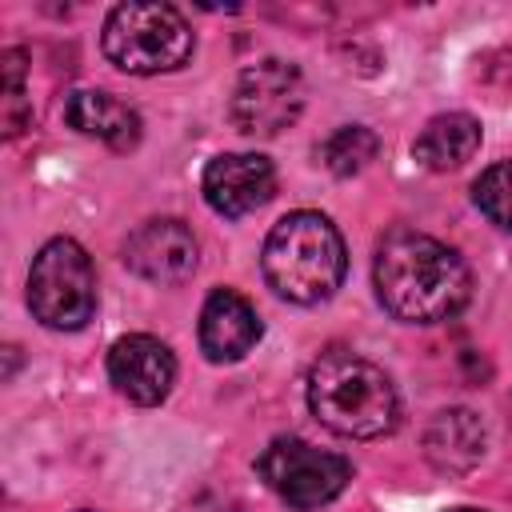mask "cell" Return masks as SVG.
<instances>
[{
  "mask_svg": "<svg viewBox=\"0 0 512 512\" xmlns=\"http://www.w3.org/2000/svg\"><path fill=\"white\" fill-rule=\"evenodd\" d=\"M372 276L380 304L408 324L452 320L472 296V272L460 252L412 228H396L380 240Z\"/></svg>",
  "mask_w": 512,
  "mask_h": 512,
  "instance_id": "obj_1",
  "label": "cell"
},
{
  "mask_svg": "<svg viewBox=\"0 0 512 512\" xmlns=\"http://www.w3.org/2000/svg\"><path fill=\"white\" fill-rule=\"evenodd\" d=\"M308 408L328 432L348 440H376L392 432L400 416V400L384 368L348 348H328L312 364Z\"/></svg>",
  "mask_w": 512,
  "mask_h": 512,
  "instance_id": "obj_2",
  "label": "cell"
},
{
  "mask_svg": "<svg viewBox=\"0 0 512 512\" xmlns=\"http://www.w3.org/2000/svg\"><path fill=\"white\" fill-rule=\"evenodd\" d=\"M260 264L276 296L292 304H320L340 288L348 252H344V236L328 216L292 212L268 232Z\"/></svg>",
  "mask_w": 512,
  "mask_h": 512,
  "instance_id": "obj_3",
  "label": "cell"
},
{
  "mask_svg": "<svg viewBox=\"0 0 512 512\" xmlns=\"http://www.w3.org/2000/svg\"><path fill=\"white\" fill-rule=\"evenodd\" d=\"M104 56L132 76L172 72L192 56V28L172 4H116L104 20Z\"/></svg>",
  "mask_w": 512,
  "mask_h": 512,
  "instance_id": "obj_4",
  "label": "cell"
},
{
  "mask_svg": "<svg viewBox=\"0 0 512 512\" xmlns=\"http://www.w3.org/2000/svg\"><path fill=\"white\" fill-rule=\"evenodd\" d=\"M28 308L40 324L60 328V332L84 328L92 320L96 268L76 240L56 236L36 252L32 272H28Z\"/></svg>",
  "mask_w": 512,
  "mask_h": 512,
  "instance_id": "obj_5",
  "label": "cell"
},
{
  "mask_svg": "<svg viewBox=\"0 0 512 512\" xmlns=\"http://www.w3.org/2000/svg\"><path fill=\"white\" fill-rule=\"evenodd\" d=\"M256 472L284 504H292L300 512L336 500L352 480V464L344 456L324 452L300 436H276L256 456Z\"/></svg>",
  "mask_w": 512,
  "mask_h": 512,
  "instance_id": "obj_6",
  "label": "cell"
},
{
  "mask_svg": "<svg viewBox=\"0 0 512 512\" xmlns=\"http://www.w3.org/2000/svg\"><path fill=\"white\" fill-rule=\"evenodd\" d=\"M300 108H304V80L288 60L276 56L248 64L228 100V116L244 136H276L288 124H296Z\"/></svg>",
  "mask_w": 512,
  "mask_h": 512,
  "instance_id": "obj_7",
  "label": "cell"
},
{
  "mask_svg": "<svg viewBox=\"0 0 512 512\" xmlns=\"http://www.w3.org/2000/svg\"><path fill=\"white\" fill-rule=\"evenodd\" d=\"M272 192H276V168L256 152H224L204 168V200L220 216H232V220L248 216L264 208Z\"/></svg>",
  "mask_w": 512,
  "mask_h": 512,
  "instance_id": "obj_8",
  "label": "cell"
},
{
  "mask_svg": "<svg viewBox=\"0 0 512 512\" xmlns=\"http://www.w3.org/2000/svg\"><path fill=\"white\" fill-rule=\"evenodd\" d=\"M108 380L132 404H160L172 392L176 360H172L168 344H160L156 336L132 332L108 348Z\"/></svg>",
  "mask_w": 512,
  "mask_h": 512,
  "instance_id": "obj_9",
  "label": "cell"
},
{
  "mask_svg": "<svg viewBox=\"0 0 512 512\" xmlns=\"http://www.w3.org/2000/svg\"><path fill=\"white\" fill-rule=\"evenodd\" d=\"M124 264L152 284H180L196 272V236L180 220H148L128 236Z\"/></svg>",
  "mask_w": 512,
  "mask_h": 512,
  "instance_id": "obj_10",
  "label": "cell"
},
{
  "mask_svg": "<svg viewBox=\"0 0 512 512\" xmlns=\"http://www.w3.org/2000/svg\"><path fill=\"white\" fill-rule=\"evenodd\" d=\"M260 340V316L256 308L232 292V288H220L208 296L204 312H200V348L208 360L216 364H232L240 356H248Z\"/></svg>",
  "mask_w": 512,
  "mask_h": 512,
  "instance_id": "obj_11",
  "label": "cell"
},
{
  "mask_svg": "<svg viewBox=\"0 0 512 512\" xmlns=\"http://www.w3.org/2000/svg\"><path fill=\"white\" fill-rule=\"evenodd\" d=\"M64 120L80 132V136H96L116 152H128L140 144V112L124 100H116L112 92L100 88H80L64 100Z\"/></svg>",
  "mask_w": 512,
  "mask_h": 512,
  "instance_id": "obj_12",
  "label": "cell"
},
{
  "mask_svg": "<svg viewBox=\"0 0 512 512\" xmlns=\"http://www.w3.org/2000/svg\"><path fill=\"white\" fill-rule=\"evenodd\" d=\"M424 456L440 472H468L484 456V424L468 408H444L424 428Z\"/></svg>",
  "mask_w": 512,
  "mask_h": 512,
  "instance_id": "obj_13",
  "label": "cell"
},
{
  "mask_svg": "<svg viewBox=\"0 0 512 512\" xmlns=\"http://www.w3.org/2000/svg\"><path fill=\"white\" fill-rule=\"evenodd\" d=\"M480 148V124L468 112H440L424 124V132L416 136L412 152L424 168L432 172H448L460 168L464 160H472Z\"/></svg>",
  "mask_w": 512,
  "mask_h": 512,
  "instance_id": "obj_14",
  "label": "cell"
},
{
  "mask_svg": "<svg viewBox=\"0 0 512 512\" xmlns=\"http://www.w3.org/2000/svg\"><path fill=\"white\" fill-rule=\"evenodd\" d=\"M376 148H380V140H376L372 128H364V124H344V128H336V132L320 144V164H324L328 172H336V176H356V172H364V168L376 160Z\"/></svg>",
  "mask_w": 512,
  "mask_h": 512,
  "instance_id": "obj_15",
  "label": "cell"
},
{
  "mask_svg": "<svg viewBox=\"0 0 512 512\" xmlns=\"http://www.w3.org/2000/svg\"><path fill=\"white\" fill-rule=\"evenodd\" d=\"M472 200L476 208L504 232H512V160L492 164L480 172V180L472 184Z\"/></svg>",
  "mask_w": 512,
  "mask_h": 512,
  "instance_id": "obj_16",
  "label": "cell"
},
{
  "mask_svg": "<svg viewBox=\"0 0 512 512\" xmlns=\"http://www.w3.org/2000/svg\"><path fill=\"white\" fill-rule=\"evenodd\" d=\"M452 512H480V508H452Z\"/></svg>",
  "mask_w": 512,
  "mask_h": 512,
  "instance_id": "obj_17",
  "label": "cell"
}]
</instances>
